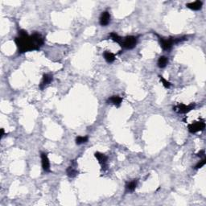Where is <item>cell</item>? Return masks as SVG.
Returning <instances> with one entry per match:
<instances>
[{"mask_svg":"<svg viewBox=\"0 0 206 206\" xmlns=\"http://www.w3.org/2000/svg\"><path fill=\"white\" fill-rule=\"evenodd\" d=\"M15 42L19 53H24L31 51L40 50L44 44V39L40 33L29 35L24 30L19 31V35L16 37Z\"/></svg>","mask_w":206,"mask_h":206,"instance_id":"obj_1","label":"cell"},{"mask_svg":"<svg viewBox=\"0 0 206 206\" xmlns=\"http://www.w3.org/2000/svg\"><path fill=\"white\" fill-rule=\"evenodd\" d=\"M137 42H138V37L128 35L122 39L120 45L125 49H132L136 46Z\"/></svg>","mask_w":206,"mask_h":206,"instance_id":"obj_2","label":"cell"},{"mask_svg":"<svg viewBox=\"0 0 206 206\" xmlns=\"http://www.w3.org/2000/svg\"><path fill=\"white\" fill-rule=\"evenodd\" d=\"M205 128V123L204 121H199V122H195L193 123H191L189 125V132L192 134H195L199 131H202Z\"/></svg>","mask_w":206,"mask_h":206,"instance_id":"obj_3","label":"cell"},{"mask_svg":"<svg viewBox=\"0 0 206 206\" xmlns=\"http://www.w3.org/2000/svg\"><path fill=\"white\" fill-rule=\"evenodd\" d=\"M194 107L195 104H191V105H185V104H179V105H176L175 107H173V110L179 114H187L194 109Z\"/></svg>","mask_w":206,"mask_h":206,"instance_id":"obj_4","label":"cell"},{"mask_svg":"<svg viewBox=\"0 0 206 206\" xmlns=\"http://www.w3.org/2000/svg\"><path fill=\"white\" fill-rule=\"evenodd\" d=\"M160 44L162 49L163 50H170L171 49V47L173 46L174 44V38H169V39H164V38H161L160 37Z\"/></svg>","mask_w":206,"mask_h":206,"instance_id":"obj_5","label":"cell"},{"mask_svg":"<svg viewBox=\"0 0 206 206\" xmlns=\"http://www.w3.org/2000/svg\"><path fill=\"white\" fill-rule=\"evenodd\" d=\"M41 157V163H42V167L44 171L49 172L50 171V162H49V157L47 156V154L44 152H42L40 155Z\"/></svg>","mask_w":206,"mask_h":206,"instance_id":"obj_6","label":"cell"},{"mask_svg":"<svg viewBox=\"0 0 206 206\" xmlns=\"http://www.w3.org/2000/svg\"><path fill=\"white\" fill-rule=\"evenodd\" d=\"M110 22V15L108 12H104L101 14L99 19V23L101 26H107Z\"/></svg>","mask_w":206,"mask_h":206,"instance_id":"obj_7","label":"cell"},{"mask_svg":"<svg viewBox=\"0 0 206 206\" xmlns=\"http://www.w3.org/2000/svg\"><path fill=\"white\" fill-rule=\"evenodd\" d=\"M94 156H95L96 159L98 160V163L101 164L102 169L103 168H105V167H106L107 156H105L104 154L100 153V152H96V153L94 154Z\"/></svg>","mask_w":206,"mask_h":206,"instance_id":"obj_8","label":"cell"},{"mask_svg":"<svg viewBox=\"0 0 206 206\" xmlns=\"http://www.w3.org/2000/svg\"><path fill=\"white\" fill-rule=\"evenodd\" d=\"M53 76L50 75V74H44L42 81H41L40 84V88L41 90H44L45 86H47L49 84H50L51 82H53Z\"/></svg>","mask_w":206,"mask_h":206,"instance_id":"obj_9","label":"cell"},{"mask_svg":"<svg viewBox=\"0 0 206 206\" xmlns=\"http://www.w3.org/2000/svg\"><path fill=\"white\" fill-rule=\"evenodd\" d=\"M203 3L201 1H195L193 2H189V3L186 4V7L191 10L193 11H199L202 8Z\"/></svg>","mask_w":206,"mask_h":206,"instance_id":"obj_10","label":"cell"},{"mask_svg":"<svg viewBox=\"0 0 206 206\" xmlns=\"http://www.w3.org/2000/svg\"><path fill=\"white\" fill-rule=\"evenodd\" d=\"M122 101H123V98H122V97H119V96L118 95H115L110 97L109 99H108V101H107V102L110 103L112 105L119 107L120 106Z\"/></svg>","mask_w":206,"mask_h":206,"instance_id":"obj_11","label":"cell"},{"mask_svg":"<svg viewBox=\"0 0 206 206\" xmlns=\"http://www.w3.org/2000/svg\"><path fill=\"white\" fill-rule=\"evenodd\" d=\"M103 57H104V59L106 60V62L110 63V64L113 63L115 60V55L114 54V53L109 52V51H105V52H104V53H103Z\"/></svg>","mask_w":206,"mask_h":206,"instance_id":"obj_12","label":"cell"},{"mask_svg":"<svg viewBox=\"0 0 206 206\" xmlns=\"http://www.w3.org/2000/svg\"><path fill=\"white\" fill-rule=\"evenodd\" d=\"M137 184H138V181L135 180L133 181H130V182L126 184V192H134V191L135 190V189H136Z\"/></svg>","mask_w":206,"mask_h":206,"instance_id":"obj_13","label":"cell"},{"mask_svg":"<svg viewBox=\"0 0 206 206\" xmlns=\"http://www.w3.org/2000/svg\"><path fill=\"white\" fill-rule=\"evenodd\" d=\"M167 63H168V59H167V57H160V58H159V60H158V67L160 68H164V67L167 66Z\"/></svg>","mask_w":206,"mask_h":206,"instance_id":"obj_14","label":"cell"},{"mask_svg":"<svg viewBox=\"0 0 206 206\" xmlns=\"http://www.w3.org/2000/svg\"><path fill=\"white\" fill-rule=\"evenodd\" d=\"M66 172H67V175H68V176L71 177V178H73V177H75L78 174V171H77V170L75 169L73 166H71V167H68V168H67Z\"/></svg>","mask_w":206,"mask_h":206,"instance_id":"obj_15","label":"cell"},{"mask_svg":"<svg viewBox=\"0 0 206 206\" xmlns=\"http://www.w3.org/2000/svg\"><path fill=\"white\" fill-rule=\"evenodd\" d=\"M110 37L111 38V40H113L114 41H115L116 43L119 44H120L121 41H122V39H123V38H122L121 36H119V35H118L116 32H111V33L110 34Z\"/></svg>","mask_w":206,"mask_h":206,"instance_id":"obj_16","label":"cell"},{"mask_svg":"<svg viewBox=\"0 0 206 206\" xmlns=\"http://www.w3.org/2000/svg\"><path fill=\"white\" fill-rule=\"evenodd\" d=\"M88 140H89L88 136H78L76 138V143L77 145H81V144L87 143Z\"/></svg>","mask_w":206,"mask_h":206,"instance_id":"obj_17","label":"cell"},{"mask_svg":"<svg viewBox=\"0 0 206 206\" xmlns=\"http://www.w3.org/2000/svg\"><path fill=\"white\" fill-rule=\"evenodd\" d=\"M159 77H160V82H162V84H163V86H164V87L167 88V89H169V88L171 87V84L170 83V82H168V81L166 80L165 78H163V77L160 76H160H159Z\"/></svg>","mask_w":206,"mask_h":206,"instance_id":"obj_18","label":"cell"},{"mask_svg":"<svg viewBox=\"0 0 206 206\" xmlns=\"http://www.w3.org/2000/svg\"><path fill=\"white\" fill-rule=\"evenodd\" d=\"M205 161L206 160L205 159H203L202 160H200L199 163H197V164H196V166H195V169H200V168H201V167H203V166H204V164H205Z\"/></svg>","mask_w":206,"mask_h":206,"instance_id":"obj_19","label":"cell"},{"mask_svg":"<svg viewBox=\"0 0 206 206\" xmlns=\"http://www.w3.org/2000/svg\"><path fill=\"white\" fill-rule=\"evenodd\" d=\"M204 155H205V152H204V150L200 151V152H198V153L196 154V156H199V157H203V156H204Z\"/></svg>","mask_w":206,"mask_h":206,"instance_id":"obj_20","label":"cell"},{"mask_svg":"<svg viewBox=\"0 0 206 206\" xmlns=\"http://www.w3.org/2000/svg\"><path fill=\"white\" fill-rule=\"evenodd\" d=\"M1 132H2V133H1V137L2 138V137L4 136V130H3V129H1Z\"/></svg>","mask_w":206,"mask_h":206,"instance_id":"obj_21","label":"cell"}]
</instances>
